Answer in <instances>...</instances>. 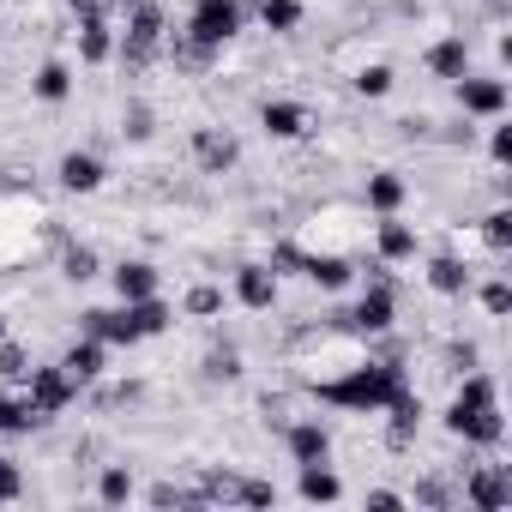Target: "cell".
Here are the masks:
<instances>
[{"mask_svg":"<svg viewBox=\"0 0 512 512\" xmlns=\"http://www.w3.org/2000/svg\"><path fill=\"white\" fill-rule=\"evenodd\" d=\"M272 500H278L272 482H241V488H235V506H272Z\"/></svg>","mask_w":512,"mask_h":512,"instance_id":"d590c367","label":"cell"},{"mask_svg":"<svg viewBox=\"0 0 512 512\" xmlns=\"http://www.w3.org/2000/svg\"><path fill=\"white\" fill-rule=\"evenodd\" d=\"M109 49H115V43H109V25H103V19H91V25L79 31V55L97 67V61H109Z\"/></svg>","mask_w":512,"mask_h":512,"instance_id":"603a6c76","label":"cell"},{"mask_svg":"<svg viewBox=\"0 0 512 512\" xmlns=\"http://www.w3.org/2000/svg\"><path fill=\"white\" fill-rule=\"evenodd\" d=\"M314 127V115L302 109V103H266V133H278V139H302Z\"/></svg>","mask_w":512,"mask_h":512,"instance_id":"9a60e30c","label":"cell"},{"mask_svg":"<svg viewBox=\"0 0 512 512\" xmlns=\"http://www.w3.org/2000/svg\"><path fill=\"white\" fill-rule=\"evenodd\" d=\"M428 67H434V79H464L470 73V49H464V37H446V43H434L428 49Z\"/></svg>","mask_w":512,"mask_h":512,"instance_id":"4fadbf2b","label":"cell"},{"mask_svg":"<svg viewBox=\"0 0 512 512\" xmlns=\"http://www.w3.org/2000/svg\"><path fill=\"white\" fill-rule=\"evenodd\" d=\"M25 494V476H19V464L13 458H0V500H19Z\"/></svg>","mask_w":512,"mask_h":512,"instance_id":"8d00e7d4","label":"cell"},{"mask_svg":"<svg viewBox=\"0 0 512 512\" xmlns=\"http://www.w3.org/2000/svg\"><path fill=\"white\" fill-rule=\"evenodd\" d=\"M103 500H109V506L133 500V476H127V470H103Z\"/></svg>","mask_w":512,"mask_h":512,"instance_id":"e575fe53","label":"cell"},{"mask_svg":"<svg viewBox=\"0 0 512 512\" xmlns=\"http://www.w3.org/2000/svg\"><path fill=\"white\" fill-rule=\"evenodd\" d=\"M458 103H464L470 115H500V109H506V85H500V79H470V73H464V79H458Z\"/></svg>","mask_w":512,"mask_h":512,"instance_id":"52a82bcc","label":"cell"},{"mask_svg":"<svg viewBox=\"0 0 512 512\" xmlns=\"http://www.w3.org/2000/svg\"><path fill=\"white\" fill-rule=\"evenodd\" d=\"M308 278H314V284H326V290H344V284H350V266L326 253V260H308Z\"/></svg>","mask_w":512,"mask_h":512,"instance_id":"83f0119b","label":"cell"},{"mask_svg":"<svg viewBox=\"0 0 512 512\" xmlns=\"http://www.w3.org/2000/svg\"><path fill=\"white\" fill-rule=\"evenodd\" d=\"M404 392V374L386 362V368H356L350 380H326L320 386V398L326 404H350V410H380V404H392Z\"/></svg>","mask_w":512,"mask_h":512,"instance_id":"6da1fadb","label":"cell"},{"mask_svg":"<svg viewBox=\"0 0 512 512\" xmlns=\"http://www.w3.org/2000/svg\"><path fill=\"white\" fill-rule=\"evenodd\" d=\"M193 157H199V169H205V175H223L241 151H235V139H229V133L205 127V133H193Z\"/></svg>","mask_w":512,"mask_h":512,"instance_id":"ba28073f","label":"cell"},{"mask_svg":"<svg viewBox=\"0 0 512 512\" xmlns=\"http://www.w3.org/2000/svg\"><path fill=\"white\" fill-rule=\"evenodd\" d=\"M61 181H67L73 193H91V187L103 181V163H97L91 151H67V157H61Z\"/></svg>","mask_w":512,"mask_h":512,"instance_id":"e0dca14e","label":"cell"},{"mask_svg":"<svg viewBox=\"0 0 512 512\" xmlns=\"http://www.w3.org/2000/svg\"><path fill=\"white\" fill-rule=\"evenodd\" d=\"M157 49H163V7H157V0H133V19H127V43H121L127 67H145V61H151Z\"/></svg>","mask_w":512,"mask_h":512,"instance_id":"7a4b0ae2","label":"cell"},{"mask_svg":"<svg viewBox=\"0 0 512 512\" xmlns=\"http://www.w3.org/2000/svg\"><path fill=\"white\" fill-rule=\"evenodd\" d=\"M61 368H67L73 380H97V374H103V338H85V344H73Z\"/></svg>","mask_w":512,"mask_h":512,"instance_id":"ac0fdd59","label":"cell"},{"mask_svg":"<svg viewBox=\"0 0 512 512\" xmlns=\"http://www.w3.org/2000/svg\"><path fill=\"white\" fill-rule=\"evenodd\" d=\"M260 19H266V31H296L302 7H296V0H260Z\"/></svg>","mask_w":512,"mask_h":512,"instance_id":"484cf974","label":"cell"},{"mask_svg":"<svg viewBox=\"0 0 512 512\" xmlns=\"http://www.w3.org/2000/svg\"><path fill=\"white\" fill-rule=\"evenodd\" d=\"M506 500H512L506 470H476V476H470V506H476V512H500Z\"/></svg>","mask_w":512,"mask_h":512,"instance_id":"8fae6325","label":"cell"},{"mask_svg":"<svg viewBox=\"0 0 512 512\" xmlns=\"http://www.w3.org/2000/svg\"><path fill=\"white\" fill-rule=\"evenodd\" d=\"M85 338H103V344H139L133 308H121V314H109V308H91V314H85Z\"/></svg>","mask_w":512,"mask_h":512,"instance_id":"8992f818","label":"cell"},{"mask_svg":"<svg viewBox=\"0 0 512 512\" xmlns=\"http://www.w3.org/2000/svg\"><path fill=\"white\" fill-rule=\"evenodd\" d=\"M133 308V326H139V338H151V332H163L169 326V308L157 302V296H145V302H127Z\"/></svg>","mask_w":512,"mask_h":512,"instance_id":"d4e9b609","label":"cell"},{"mask_svg":"<svg viewBox=\"0 0 512 512\" xmlns=\"http://www.w3.org/2000/svg\"><path fill=\"white\" fill-rule=\"evenodd\" d=\"M326 452H332V434L320 422H296L290 428V458L296 464H326Z\"/></svg>","mask_w":512,"mask_h":512,"instance_id":"30bf717a","label":"cell"},{"mask_svg":"<svg viewBox=\"0 0 512 512\" xmlns=\"http://www.w3.org/2000/svg\"><path fill=\"white\" fill-rule=\"evenodd\" d=\"M356 91H362V97H386V91H392V67H362V73H356Z\"/></svg>","mask_w":512,"mask_h":512,"instance_id":"d6a6232c","label":"cell"},{"mask_svg":"<svg viewBox=\"0 0 512 512\" xmlns=\"http://www.w3.org/2000/svg\"><path fill=\"white\" fill-rule=\"evenodd\" d=\"M37 428V410L25 398H0V434H31Z\"/></svg>","mask_w":512,"mask_h":512,"instance_id":"7402d4cb","label":"cell"},{"mask_svg":"<svg viewBox=\"0 0 512 512\" xmlns=\"http://www.w3.org/2000/svg\"><path fill=\"white\" fill-rule=\"evenodd\" d=\"M356 326H362V332H386V326H392V284H386V278H374V290L362 296Z\"/></svg>","mask_w":512,"mask_h":512,"instance_id":"5bb4252c","label":"cell"},{"mask_svg":"<svg viewBox=\"0 0 512 512\" xmlns=\"http://www.w3.org/2000/svg\"><path fill=\"white\" fill-rule=\"evenodd\" d=\"M488 151H494V163H506V157H512V127H494V139H488Z\"/></svg>","mask_w":512,"mask_h":512,"instance_id":"f35d334b","label":"cell"},{"mask_svg":"<svg viewBox=\"0 0 512 512\" xmlns=\"http://www.w3.org/2000/svg\"><path fill=\"white\" fill-rule=\"evenodd\" d=\"M211 55H217V49H211L205 37H193V31H175V37H169V61H175L181 73H205Z\"/></svg>","mask_w":512,"mask_h":512,"instance_id":"7c38bea8","label":"cell"},{"mask_svg":"<svg viewBox=\"0 0 512 512\" xmlns=\"http://www.w3.org/2000/svg\"><path fill=\"white\" fill-rule=\"evenodd\" d=\"M446 428H452V434H464V440H476V446H494V440L506 434V422H500V404H482V410H464V404H452V410H446Z\"/></svg>","mask_w":512,"mask_h":512,"instance_id":"5b68a950","label":"cell"},{"mask_svg":"<svg viewBox=\"0 0 512 512\" xmlns=\"http://www.w3.org/2000/svg\"><path fill=\"white\" fill-rule=\"evenodd\" d=\"M458 404H464V410L494 404V380H488V374H470V380H464V392H458Z\"/></svg>","mask_w":512,"mask_h":512,"instance_id":"1f68e13d","label":"cell"},{"mask_svg":"<svg viewBox=\"0 0 512 512\" xmlns=\"http://www.w3.org/2000/svg\"><path fill=\"white\" fill-rule=\"evenodd\" d=\"M482 308H488V314H512V290H506V284H488V290H482Z\"/></svg>","mask_w":512,"mask_h":512,"instance_id":"74e56055","label":"cell"},{"mask_svg":"<svg viewBox=\"0 0 512 512\" xmlns=\"http://www.w3.org/2000/svg\"><path fill=\"white\" fill-rule=\"evenodd\" d=\"M368 506H374V512H398V506H404V494H392V488H374V494H368Z\"/></svg>","mask_w":512,"mask_h":512,"instance_id":"ab89813d","label":"cell"},{"mask_svg":"<svg viewBox=\"0 0 512 512\" xmlns=\"http://www.w3.org/2000/svg\"><path fill=\"white\" fill-rule=\"evenodd\" d=\"M67 91H73V73H67L61 61H49V67L37 73V97H43V103H61Z\"/></svg>","mask_w":512,"mask_h":512,"instance_id":"cb8c5ba5","label":"cell"},{"mask_svg":"<svg viewBox=\"0 0 512 512\" xmlns=\"http://www.w3.org/2000/svg\"><path fill=\"white\" fill-rule=\"evenodd\" d=\"M235 296H241L247 308H272V302H278V278H272L266 266H241V272H235Z\"/></svg>","mask_w":512,"mask_h":512,"instance_id":"9c48e42d","label":"cell"},{"mask_svg":"<svg viewBox=\"0 0 512 512\" xmlns=\"http://www.w3.org/2000/svg\"><path fill=\"white\" fill-rule=\"evenodd\" d=\"M67 7L79 13V25H91V19H103V0H67Z\"/></svg>","mask_w":512,"mask_h":512,"instance_id":"60d3db41","label":"cell"},{"mask_svg":"<svg viewBox=\"0 0 512 512\" xmlns=\"http://www.w3.org/2000/svg\"><path fill=\"white\" fill-rule=\"evenodd\" d=\"M103 7H109V0H103ZM115 7H133V0H115Z\"/></svg>","mask_w":512,"mask_h":512,"instance_id":"b9f144b4","label":"cell"},{"mask_svg":"<svg viewBox=\"0 0 512 512\" xmlns=\"http://www.w3.org/2000/svg\"><path fill=\"white\" fill-rule=\"evenodd\" d=\"M187 31H193V37H205L211 49H223V43L241 31V7H235V0H199Z\"/></svg>","mask_w":512,"mask_h":512,"instance_id":"277c9868","label":"cell"},{"mask_svg":"<svg viewBox=\"0 0 512 512\" xmlns=\"http://www.w3.org/2000/svg\"><path fill=\"white\" fill-rule=\"evenodd\" d=\"M428 284H434L440 296H464L470 272H464V260H434V266H428Z\"/></svg>","mask_w":512,"mask_h":512,"instance_id":"ffe728a7","label":"cell"},{"mask_svg":"<svg viewBox=\"0 0 512 512\" xmlns=\"http://www.w3.org/2000/svg\"><path fill=\"white\" fill-rule=\"evenodd\" d=\"M115 290H121V302H145V296H157V266L127 260V266L115 272Z\"/></svg>","mask_w":512,"mask_h":512,"instance_id":"2e32d148","label":"cell"},{"mask_svg":"<svg viewBox=\"0 0 512 512\" xmlns=\"http://www.w3.org/2000/svg\"><path fill=\"white\" fill-rule=\"evenodd\" d=\"M398 199H404V181L398 175H374L368 181V205L374 211H398Z\"/></svg>","mask_w":512,"mask_h":512,"instance_id":"4316f807","label":"cell"},{"mask_svg":"<svg viewBox=\"0 0 512 512\" xmlns=\"http://www.w3.org/2000/svg\"><path fill=\"white\" fill-rule=\"evenodd\" d=\"M73 386H79V380H73L67 368H31V392H25V404L37 410V422H49V416L73 398Z\"/></svg>","mask_w":512,"mask_h":512,"instance_id":"3957f363","label":"cell"},{"mask_svg":"<svg viewBox=\"0 0 512 512\" xmlns=\"http://www.w3.org/2000/svg\"><path fill=\"white\" fill-rule=\"evenodd\" d=\"M0 380H31V356L7 338H0Z\"/></svg>","mask_w":512,"mask_h":512,"instance_id":"f546056e","label":"cell"},{"mask_svg":"<svg viewBox=\"0 0 512 512\" xmlns=\"http://www.w3.org/2000/svg\"><path fill=\"white\" fill-rule=\"evenodd\" d=\"M0 338H7V320H0Z\"/></svg>","mask_w":512,"mask_h":512,"instance_id":"7bdbcfd3","label":"cell"},{"mask_svg":"<svg viewBox=\"0 0 512 512\" xmlns=\"http://www.w3.org/2000/svg\"><path fill=\"white\" fill-rule=\"evenodd\" d=\"M302 500H338V476L326 464H302Z\"/></svg>","mask_w":512,"mask_h":512,"instance_id":"44dd1931","label":"cell"},{"mask_svg":"<svg viewBox=\"0 0 512 512\" xmlns=\"http://www.w3.org/2000/svg\"><path fill=\"white\" fill-rule=\"evenodd\" d=\"M61 272H67L73 284L97 278V253H91V247H67V253H61Z\"/></svg>","mask_w":512,"mask_h":512,"instance_id":"f1b7e54d","label":"cell"},{"mask_svg":"<svg viewBox=\"0 0 512 512\" xmlns=\"http://www.w3.org/2000/svg\"><path fill=\"white\" fill-rule=\"evenodd\" d=\"M187 314H199V320L223 314V290H211V284H193V290H187Z\"/></svg>","mask_w":512,"mask_h":512,"instance_id":"4dcf8cb0","label":"cell"},{"mask_svg":"<svg viewBox=\"0 0 512 512\" xmlns=\"http://www.w3.org/2000/svg\"><path fill=\"white\" fill-rule=\"evenodd\" d=\"M416 253V229H404L398 217H386L380 223V260H410Z\"/></svg>","mask_w":512,"mask_h":512,"instance_id":"d6986e66","label":"cell"},{"mask_svg":"<svg viewBox=\"0 0 512 512\" xmlns=\"http://www.w3.org/2000/svg\"><path fill=\"white\" fill-rule=\"evenodd\" d=\"M482 235H488L494 253H506V247H512V211H494V217L482 223Z\"/></svg>","mask_w":512,"mask_h":512,"instance_id":"836d02e7","label":"cell"}]
</instances>
